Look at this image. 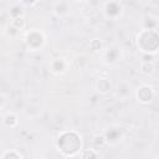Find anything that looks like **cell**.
I'll return each mask as SVG.
<instances>
[{"instance_id": "1", "label": "cell", "mask_w": 159, "mask_h": 159, "mask_svg": "<svg viewBox=\"0 0 159 159\" xmlns=\"http://www.w3.org/2000/svg\"><path fill=\"white\" fill-rule=\"evenodd\" d=\"M55 147L60 154L66 159L80 155L83 150V140L81 134L75 129H66L57 134L55 139Z\"/></svg>"}, {"instance_id": "2", "label": "cell", "mask_w": 159, "mask_h": 159, "mask_svg": "<svg viewBox=\"0 0 159 159\" xmlns=\"http://www.w3.org/2000/svg\"><path fill=\"white\" fill-rule=\"evenodd\" d=\"M137 48L145 56H153L159 52V31L140 30L135 37Z\"/></svg>"}, {"instance_id": "3", "label": "cell", "mask_w": 159, "mask_h": 159, "mask_svg": "<svg viewBox=\"0 0 159 159\" xmlns=\"http://www.w3.org/2000/svg\"><path fill=\"white\" fill-rule=\"evenodd\" d=\"M25 45L30 51H40L45 46L46 36L40 29H30L25 34Z\"/></svg>"}, {"instance_id": "4", "label": "cell", "mask_w": 159, "mask_h": 159, "mask_svg": "<svg viewBox=\"0 0 159 159\" xmlns=\"http://www.w3.org/2000/svg\"><path fill=\"white\" fill-rule=\"evenodd\" d=\"M103 15L107 20L116 21L120 19L124 14V7L120 1H106L103 2Z\"/></svg>"}, {"instance_id": "5", "label": "cell", "mask_w": 159, "mask_h": 159, "mask_svg": "<svg viewBox=\"0 0 159 159\" xmlns=\"http://www.w3.org/2000/svg\"><path fill=\"white\" fill-rule=\"evenodd\" d=\"M134 96H135V99L140 104H149L153 102V99L155 97V91L149 84H140L135 88Z\"/></svg>"}, {"instance_id": "6", "label": "cell", "mask_w": 159, "mask_h": 159, "mask_svg": "<svg viewBox=\"0 0 159 159\" xmlns=\"http://www.w3.org/2000/svg\"><path fill=\"white\" fill-rule=\"evenodd\" d=\"M70 67V62L68 60L63 58V57H57V58H52L48 62V70L51 73L56 75V76H61L65 75L68 71Z\"/></svg>"}, {"instance_id": "7", "label": "cell", "mask_w": 159, "mask_h": 159, "mask_svg": "<svg viewBox=\"0 0 159 159\" xmlns=\"http://www.w3.org/2000/svg\"><path fill=\"white\" fill-rule=\"evenodd\" d=\"M70 10H71V6H70V2L68 1L60 0V1H55L52 4V12L57 17H65V16H67L70 14Z\"/></svg>"}, {"instance_id": "8", "label": "cell", "mask_w": 159, "mask_h": 159, "mask_svg": "<svg viewBox=\"0 0 159 159\" xmlns=\"http://www.w3.org/2000/svg\"><path fill=\"white\" fill-rule=\"evenodd\" d=\"M103 134H104V137H106V139H107L108 145H109V144H117V143L122 139V137H123V130H122L120 128L111 127V128H108Z\"/></svg>"}, {"instance_id": "9", "label": "cell", "mask_w": 159, "mask_h": 159, "mask_svg": "<svg viewBox=\"0 0 159 159\" xmlns=\"http://www.w3.org/2000/svg\"><path fill=\"white\" fill-rule=\"evenodd\" d=\"M103 58H104V61H106L107 63H109V65L117 63V62L119 61V58H120V52H119L118 47L111 46V47L106 48L104 52H103Z\"/></svg>"}, {"instance_id": "10", "label": "cell", "mask_w": 159, "mask_h": 159, "mask_svg": "<svg viewBox=\"0 0 159 159\" xmlns=\"http://www.w3.org/2000/svg\"><path fill=\"white\" fill-rule=\"evenodd\" d=\"M94 87H96V91L99 94H108L112 89V83L107 77H99L96 81Z\"/></svg>"}, {"instance_id": "11", "label": "cell", "mask_w": 159, "mask_h": 159, "mask_svg": "<svg viewBox=\"0 0 159 159\" xmlns=\"http://www.w3.org/2000/svg\"><path fill=\"white\" fill-rule=\"evenodd\" d=\"M107 145H108V143H107V139H106V137H104L103 133L102 134H96L93 137V139H92V143H91V147L93 149L98 150V152L103 150Z\"/></svg>"}, {"instance_id": "12", "label": "cell", "mask_w": 159, "mask_h": 159, "mask_svg": "<svg viewBox=\"0 0 159 159\" xmlns=\"http://www.w3.org/2000/svg\"><path fill=\"white\" fill-rule=\"evenodd\" d=\"M159 21L157 17L152 15H147L142 21V29L143 30H158Z\"/></svg>"}, {"instance_id": "13", "label": "cell", "mask_w": 159, "mask_h": 159, "mask_svg": "<svg viewBox=\"0 0 159 159\" xmlns=\"http://www.w3.org/2000/svg\"><path fill=\"white\" fill-rule=\"evenodd\" d=\"M19 124V118L16 116V113L14 112H7L4 117H2V125L6 128H15Z\"/></svg>"}, {"instance_id": "14", "label": "cell", "mask_w": 159, "mask_h": 159, "mask_svg": "<svg viewBox=\"0 0 159 159\" xmlns=\"http://www.w3.org/2000/svg\"><path fill=\"white\" fill-rule=\"evenodd\" d=\"M154 71H155V65H154V62L152 60L142 61V63L139 66V72L140 73H143L145 76H150V75L154 73Z\"/></svg>"}, {"instance_id": "15", "label": "cell", "mask_w": 159, "mask_h": 159, "mask_svg": "<svg viewBox=\"0 0 159 159\" xmlns=\"http://www.w3.org/2000/svg\"><path fill=\"white\" fill-rule=\"evenodd\" d=\"M24 10H25V7L21 5V2H16V4H14V5L10 7V10H9L10 20L19 19V17H24Z\"/></svg>"}, {"instance_id": "16", "label": "cell", "mask_w": 159, "mask_h": 159, "mask_svg": "<svg viewBox=\"0 0 159 159\" xmlns=\"http://www.w3.org/2000/svg\"><path fill=\"white\" fill-rule=\"evenodd\" d=\"M80 159H102V157L98 150L89 147V148L82 150V153L80 154Z\"/></svg>"}, {"instance_id": "17", "label": "cell", "mask_w": 159, "mask_h": 159, "mask_svg": "<svg viewBox=\"0 0 159 159\" xmlns=\"http://www.w3.org/2000/svg\"><path fill=\"white\" fill-rule=\"evenodd\" d=\"M116 92H117V96H118L119 98L125 99V98L129 96V92H130V86H129L127 82H120V83H118Z\"/></svg>"}, {"instance_id": "18", "label": "cell", "mask_w": 159, "mask_h": 159, "mask_svg": "<svg viewBox=\"0 0 159 159\" xmlns=\"http://www.w3.org/2000/svg\"><path fill=\"white\" fill-rule=\"evenodd\" d=\"M88 46H89V48H91L92 52H101L103 50V42H102L101 39H97V37L89 40Z\"/></svg>"}, {"instance_id": "19", "label": "cell", "mask_w": 159, "mask_h": 159, "mask_svg": "<svg viewBox=\"0 0 159 159\" xmlns=\"http://www.w3.org/2000/svg\"><path fill=\"white\" fill-rule=\"evenodd\" d=\"M1 159H22V155L20 152H17L15 149H9L2 153Z\"/></svg>"}, {"instance_id": "20", "label": "cell", "mask_w": 159, "mask_h": 159, "mask_svg": "<svg viewBox=\"0 0 159 159\" xmlns=\"http://www.w3.org/2000/svg\"><path fill=\"white\" fill-rule=\"evenodd\" d=\"M9 24L12 25V26H14L15 29H17L19 31H22V30L26 27V20H25V17H19V19L10 20Z\"/></svg>"}, {"instance_id": "21", "label": "cell", "mask_w": 159, "mask_h": 159, "mask_svg": "<svg viewBox=\"0 0 159 159\" xmlns=\"http://www.w3.org/2000/svg\"><path fill=\"white\" fill-rule=\"evenodd\" d=\"M21 31H19L17 29H15L12 25H7V30H6V34H7V36L9 37H11V39H15V37H17L19 36V34H20Z\"/></svg>"}]
</instances>
